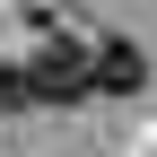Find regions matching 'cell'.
Returning <instances> with one entry per match:
<instances>
[{
	"label": "cell",
	"mask_w": 157,
	"mask_h": 157,
	"mask_svg": "<svg viewBox=\"0 0 157 157\" xmlns=\"http://www.w3.org/2000/svg\"><path fill=\"white\" fill-rule=\"evenodd\" d=\"M0 96L9 105H78L87 96V52L78 44H44L26 70H0Z\"/></svg>",
	"instance_id": "obj_1"
},
{
	"label": "cell",
	"mask_w": 157,
	"mask_h": 157,
	"mask_svg": "<svg viewBox=\"0 0 157 157\" xmlns=\"http://www.w3.org/2000/svg\"><path fill=\"white\" fill-rule=\"evenodd\" d=\"M148 78V52L131 44V35H105V44L87 52V87H105V96H131Z\"/></svg>",
	"instance_id": "obj_2"
}]
</instances>
